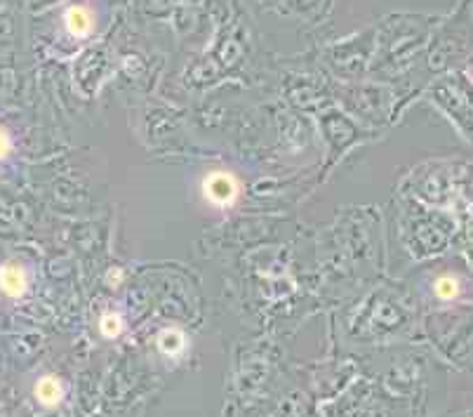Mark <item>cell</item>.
Here are the masks:
<instances>
[{"mask_svg": "<svg viewBox=\"0 0 473 417\" xmlns=\"http://www.w3.org/2000/svg\"><path fill=\"white\" fill-rule=\"evenodd\" d=\"M203 196L217 207H226L236 201L238 196V180L231 172L214 170L203 180Z\"/></svg>", "mask_w": 473, "mask_h": 417, "instance_id": "obj_1", "label": "cell"}, {"mask_svg": "<svg viewBox=\"0 0 473 417\" xmlns=\"http://www.w3.org/2000/svg\"><path fill=\"white\" fill-rule=\"evenodd\" d=\"M0 290L8 297H22L26 293V273L17 264H5L0 269Z\"/></svg>", "mask_w": 473, "mask_h": 417, "instance_id": "obj_2", "label": "cell"}, {"mask_svg": "<svg viewBox=\"0 0 473 417\" xmlns=\"http://www.w3.org/2000/svg\"><path fill=\"white\" fill-rule=\"evenodd\" d=\"M67 28L74 35H87L89 31H92V15H89V10L80 8V5L69 8V12H67Z\"/></svg>", "mask_w": 473, "mask_h": 417, "instance_id": "obj_4", "label": "cell"}, {"mask_svg": "<svg viewBox=\"0 0 473 417\" xmlns=\"http://www.w3.org/2000/svg\"><path fill=\"white\" fill-rule=\"evenodd\" d=\"M10 148H12V142H10V135L5 133L3 128H0V158H5L10 153Z\"/></svg>", "mask_w": 473, "mask_h": 417, "instance_id": "obj_8", "label": "cell"}, {"mask_svg": "<svg viewBox=\"0 0 473 417\" xmlns=\"http://www.w3.org/2000/svg\"><path fill=\"white\" fill-rule=\"evenodd\" d=\"M62 396H64V389L57 377H43V380H38V384H35V398L47 408H55L57 403L62 401Z\"/></svg>", "mask_w": 473, "mask_h": 417, "instance_id": "obj_3", "label": "cell"}, {"mask_svg": "<svg viewBox=\"0 0 473 417\" xmlns=\"http://www.w3.org/2000/svg\"><path fill=\"white\" fill-rule=\"evenodd\" d=\"M158 349L163 351L165 356H175L184 349V335L179 330H165L160 332L158 337Z\"/></svg>", "mask_w": 473, "mask_h": 417, "instance_id": "obj_5", "label": "cell"}, {"mask_svg": "<svg viewBox=\"0 0 473 417\" xmlns=\"http://www.w3.org/2000/svg\"><path fill=\"white\" fill-rule=\"evenodd\" d=\"M436 295H438L440 300H452V297L457 295V283H454L450 276L438 278V281H436Z\"/></svg>", "mask_w": 473, "mask_h": 417, "instance_id": "obj_7", "label": "cell"}, {"mask_svg": "<svg viewBox=\"0 0 473 417\" xmlns=\"http://www.w3.org/2000/svg\"><path fill=\"white\" fill-rule=\"evenodd\" d=\"M99 330H101V335L104 337H118L121 335V330H123V318L118 314H106V316H101V323H99Z\"/></svg>", "mask_w": 473, "mask_h": 417, "instance_id": "obj_6", "label": "cell"}, {"mask_svg": "<svg viewBox=\"0 0 473 417\" xmlns=\"http://www.w3.org/2000/svg\"><path fill=\"white\" fill-rule=\"evenodd\" d=\"M121 278H123V271L121 269H116V273H113V271L109 273V281L111 283H121Z\"/></svg>", "mask_w": 473, "mask_h": 417, "instance_id": "obj_9", "label": "cell"}]
</instances>
